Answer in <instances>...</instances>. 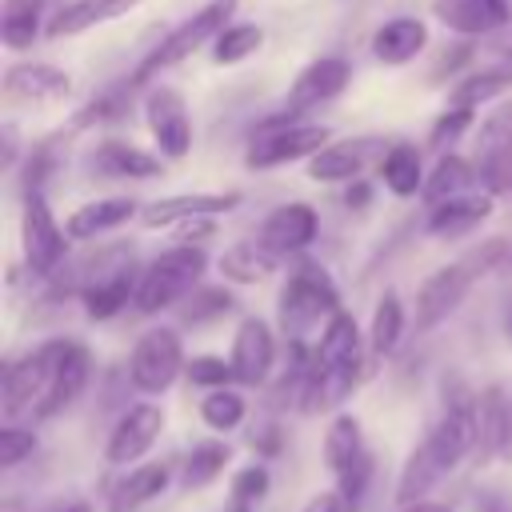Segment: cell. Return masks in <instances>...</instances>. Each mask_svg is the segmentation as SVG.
<instances>
[{
  "instance_id": "1",
  "label": "cell",
  "mask_w": 512,
  "mask_h": 512,
  "mask_svg": "<svg viewBox=\"0 0 512 512\" xmlns=\"http://www.w3.org/2000/svg\"><path fill=\"white\" fill-rule=\"evenodd\" d=\"M236 4L240 0H208V4H200L188 20H180L136 68H132V76H128V84L132 88H140V84H148L156 72H164V68H172V64H180V60H188L192 52H200L204 44H216V36L232 24V16H236Z\"/></svg>"
},
{
  "instance_id": "2",
  "label": "cell",
  "mask_w": 512,
  "mask_h": 512,
  "mask_svg": "<svg viewBox=\"0 0 512 512\" xmlns=\"http://www.w3.org/2000/svg\"><path fill=\"white\" fill-rule=\"evenodd\" d=\"M208 268V252L204 244H172L168 252H160L136 280V312L156 316L164 308H176L204 276Z\"/></svg>"
},
{
  "instance_id": "3",
  "label": "cell",
  "mask_w": 512,
  "mask_h": 512,
  "mask_svg": "<svg viewBox=\"0 0 512 512\" xmlns=\"http://www.w3.org/2000/svg\"><path fill=\"white\" fill-rule=\"evenodd\" d=\"M280 332L288 340H304L320 320H332L340 312V288L320 264H296L280 288Z\"/></svg>"
},
{
  "instance_id": "4",
  "label": "cell",
  "mask_w": 512,
  "mask_h": 512,
  "mask_svg": "<svg viewBox=\"0 0 512 512\" xmlns=\"http://www.w3.org/2000/svg\"><path fill=\"white\" fill-rule=\"evenodd\" d=\"M440 416L432 424V432L424 436L428 448L436 452L440 468L452 472L460 460H468L476 452V412H480V392H472L460 376H444L440 384Z\"/></svg>"
},
{
  "instance_id": "5",
  "label": "cell",
  "mask_w": 512,
  "mask_h": 512,
  "mask_svg": "<svg viewBox=\"0 0 512 512\" xmlns=\"http://www.w3.org/2000/svg\"><path fill=\"white\" fill-rule=\"evenodd\" d=\"M68 344H72V340H48V344L24 352L20 360H12V364L4 368V380H0V400H4V404H0V408H4L8 420L24 416V412H36V404H40V396L48 392V380H52L56 364L64 360Z\"/></svg>"
},
{
  "instance_id": "6",
  "label": "cell",
  "mask_w": 512,
  "mask_h": 512,
  "mask_svg": "<svg viewBox=\"0 0 512 512\" xmlns=\"http://www.w3.org/2000/svg\"><path fill=\"white\" fill-rule=\"evenodd\" d=\"M184 344L176 328H148L128 356V384L144 396H160L184 372Z\"/></svg>"
},
{
  "instance_id": "7",
  "label": "cell",
  "mask_w": 512,
  "mask_h": 512,
  "mask_svg": "<svg viewBox=\"0 0 512 512\" xmlns=\"http://www.w3.org/2000/svg\"><path fill=\"white\" fill-rule=\"evenodd\" d=\"M20 244H24V260L36 276H52L68 256V232L56 220V212L48 208L44 192H24Z\"/></svg>"
},
{
  "instance_id": "8",
  "label": "cell",
  "mask_w": 512,
  "mask_h": 512,
  "mask_svg": "<svg viewBox=\"0 0 512 512\" xmlns=\"http://www.w3.org/2000/svg\"><path fill=\"white\" fill-rule=\"evenodd\" d=\"M476 172L480 188L500 196L512 192V100H500L476 124Z\"/></svg>"
},
{
  "instance_id": "9",
  "label": "cell",
  "mask_w": 512,
  "mask_h": 512,
  "mask_svg": "<svg viewBox=\"0 0 512 512\" xmlns=\"http://www.w3.org/2000/svg\"><path fill=\"white\" fill-rule=\"evenodd\" d=\"M328 140H332V128L328 124H304V120H296V124H284V128H264V132H252L248 152H244V164L256 168V172L280 168V164L316 156Z\"/></svg>"
},
{
  "instance_id": "10",
  "label": "cell",
  "mask_w": 512,
  "mask_h": 512,
  "mask_svg": "<svg viewBox=\"0 0 512 512\" xmlns=\"http://www.w3.org/2000/svg\"><path fill=\"white\" fill-rule=\"evenodd\" d=\"M476 280H480V276L468 268L464 256L452 260V264H444V268H436V272L420 284V292H416V332L424 336V332L440 328V324L464 304V296L472 292Z\"/></svg>"
},
{
  "instance_id": "11",
  "label": "cell",
  "mask_w": 512,
  "mask_h": 512,
  "mask_svg": "<svg viewBox=\"0 0 512 512\" xmlns=\"http://www.w3.org/2000/svg\"><path fill=\"white\" fill-rule=\"evenodd\" d=\"M144 120L148 132L156 140V156L164 160H184L192 152V120H188V104L172 84H156L144 96Z\"/></svg>"
},
{
  "instance_id": "12",
  "label": "cell",
  "mask_w": 512,
  "mask_h": 512,
  "mask_svg": "<svg viewBox=\"0 0 512 512\" xmlns=\"http://www.w3.org/2000/svg\"><path fill=\"white\" fill-rule=\"evenodd\" d=\"M164 432V408L152 404V400H140V404H128L120 412V420L112 424L108 432V444H104V460L112 468H128L136 460H144L152 452V444L160 440Z\"/></svg>"
},
{
  "instance_id": "13",
  "label": "cell",
  "mask_w": 512,
  "mask_h": 512,
  "mask_svg": "<svg viewBox=\"0 0 512 512\" xmlns=\"http://www.w3.org/2000/svg\"><path fill=\"white\" fill-rule=\"evenodd\" d=\"M352 80V64L344 56H316L312 64H304L284 96V112L292 116H304L328 100H336Z\"/></svg>"
},
{
  "instance_id": "14",
  "label": "cell",
  "mask_w": 512,
  "mask_h": 512,
  "mask_svg": "<svg viewBox=\"0 0 512 512\" xmlns=\"http://www.w3.org/2000/svg\"><path fill=\"white\" fill-rule=\"evenodd\" d=\"M68 92H72V76L44 60H20L4 72V104H12V108L56 104Z\"/></svg>"
},
{
  "instance_id": "15",
  "label": "cell",
  "mask_w": 512,
  "mask_h": 512,
  "mask_svg": "<svg viewBox=\"0 0 512 512\" xmlns=\"http://www.w3.org/2000/svg\"><path fill=\"white\" fill-rule=\"evenodd\" d=\"M232 372H236V384L244 388H256L272 376L276 368V336L268 328V320L260 316H244L236 324V336H232Z\"/></svg>"
},
{
  "instance_id": "16",
  "label": "cell",
  "mask_w": 512,
  "mask_h": 512,
  "mask_svg": "<svg viewBox=\"0 0 512 512\" xmlns=\"http://www.w3.org/2000/svg\"><path fill=\"white\" fill-rule=\"evenodd\" d=\"M512 456V400L504 384H488L480 392V412H476V468Z\"/></svg>"
},
{
  "instance_id": "17",
  "label": "cell",
  "mask_w": 512,
  "mask_h": 512,
  "mask_svg": "<svg viewBox=\"0 0 512 512\" xmlns=\"http://www.w3.org/2000/svg\"><path fill=\"white\" fill-rule=\"evenodd\" d=\"M240 192H176V196H160L152 200L140 220L144 228H176L184 220H204V216H224L232 208H240Z\"/></svg>"
},
{
  "instance_id": "18",
  "label": "cell",
  "mask_w": 512,
  "mask_h": 512,
  "mask_svg": "<svg viewBox=\"0 0 512 512\" xmlns=\"http://www.w3.org/2000/svg\"><path fill=\"white\" fill-rule=\"evenodd\" d=\"M316 232H320L316 208L304 204V200H292V204H280V208H272V212L264 216L256 240H260L264 248H272V252L284 260V256L304 252V248L316 240Z\"/></svg>"
},
{
  "instance_id": "19",
  "label": "cell",
  "mask_w": 512,
  "mask_h": 512,
  "mask_svg": "<svg viewBox=\"0 0 512 512\" xmlns=\"http://www.w3.org/2000/svg\"><path fill=\"white\" fill-rule=\"evenodd\" d=\"M432 16L448 32L476 40L512 24V0H432Z\"/></svg>"
},
{
  "instance_id": "20",
  "label": "cell",
  "mask_w": 512,
  "mask_h": 512,
  "mask_svg": "<svg viewBox=\"0 0 512 512\" xmlns=\"http://www.w3.org/2000/svg\"><path fill=\"white\" fill-rule=\"evenodd\" d=\"M84 164L96 180H152L164 172V156H152V152H144L128 140H116V136L92 144Z\"/></svg>"
},
{
  "instance_id": "21",
  "label": "cell",
  "mask_w": 512,
  "mask_h": 512,
  "mask_svg": "<svg viewBox=\"0 0 512 512\" xmlns=\"http://www.w3.org/2000/svg\"><path fill=\"white\" fill-rule=\"evenodd\" d=\"M88 376H92V356H88V348L84 344H68V352H64V360L56 364V372H52V380H48V392L40 396V404H36V412H32V420H52V416H60L64 408H72L76 404V396L84 392V384H88Z\"/></svg>"
},
{
  "instance_id": "22",
  "label": "cell",
  "mask_w": 512,
  "mask_h": 512,
  "mask_svg": "<svg viewBox=\"0 0 512 512\" xmlns=\"http://www.w3.org/2000/svg\"><path fill=\"white\" fill-rule=\"evenodd\" d=\"M488 216H492V192H464V196H456V200L432 204L424 228H428V236H436V240H464V236H472Z\"/></svg>"
},
{
  "instance_id": "23",
  "label": "cell",
  "mask_w": 512,
  "mask_h": 512,
  "mask_svg": "<svg viewBox=\"0 0 512 512\" xmlns=\"http://www.w3.org/2000/svg\"><path fill=\"white\" fill-rule=\"evenodd\" d=\"M376 152V140H328L316 156H308V176L316 184H344L356 180Z\"/></svg>"
},
{
  "instance_id": "24",
  "label": "cell",
  "mask_w": 512,
  "mask_h": 512,
  "mask_svg": "<svg viewBox=\"0 0 512 512\" xmlns=\"http://www.w3.org/2000/svg\"><path fill=\"white\" fill-rule=\"evenodd\" d=\"M136 4H144V0H68L56 16H48V36L52 40H72L80 32H92L100 24H112V20L128 16Z\"/></svg>"
},
{
  "instance_id": "25",
  "label": "cell",
  "mask_w": 512,
  "mask_h": 512,
  "mask_svg": "<svg viewBox=\"0 0 512 512\" xmlns=\"http://www.w3.org/2000/svg\"><path fill=\"white\" fill-rule=\"evenodd\" d=\"M428 48V24L420 16H392L372 32V56L388 68L416 60Z\"/></svg>"
},
{
  "instance_id": "26",
  "label": "cell",
  "mask_w": 512,
  "mask_h": 512,
  "mask_svg": "<svg viewBox=\"0 0 512 512\" xmlns=\"http://www.w3.org/2000/svg\"><path fill=\"white\" fill-rule=\"evenodd\" d=\"M508 88H512V56H508V52H496L492 64L456 76V84L448 88V104H452V108H472V112H476L480 104L496 100V96L508 92Z\"/></svg>"
},
{
  "instance_id": "27",
  "label": "cell",
  "mask_w": 512,
  "mask_h": 512,
  "mask_svg": "<svg viewBox=\"0 0 512 512\" xmlns=\"http://www.w3.org/2000/svg\"><path fill=\"white\" fill-rule=\"evenodd\" d=\"M136 216V200L128 196H104V200H88L80 208H72V216L64 220L68 240H100L108 232H116L120 224H128Z\"/></svg>"
},
{
  "instance_id": "28",
  "label": "cell",
  "mask_w": 512,
  "mask_h": 512,
  "mask_svg": "<svg viewBox=\"0 0 512 512\" xmlns=\"http://www.w3.org/2000/svg\"><path fill=\"white\" fill-rule=\"evenodd\" d=\"M360 348H364L360 324L352 320V312L340 308L332 320H324L320 340L312 348V364L316 368H360Z\"/></svg>"
},
{
  "instance_id": "29",
  "label": "cell",
  "mask_w": 512,
  "mask_h": 512,
  "mask_svg": "<svg viewBox=\"0 0 512 512\" xmlns=\"http://www.w3.org/2000/svg\"><path fill=\"white\" fill-rule=\"evenodd\" d=\"M172 480V464L168 460H152V464H136L128 468L112 492H108V512H136L144 504H152Z\"/></svg>"
},
{
  "instance_id": "30",
  "label": "cell",
  "mask_w": 512,
  "mask_h": 512,
  "mask_svg": "<svg viewBox=\"0 0 512 512\" xmlns=\"http://www.w3.org/2000/svg\"><path fill=\"white\" fill-rule=\"evenodd\" d=\"M480 188V172H476V160L468 156H456V152H440V160L432 164L428 180H424V200L428 208L432 204H444V200H456L464 192H476Z\"/></svg>"
},
{
  "instance_id": "31",
  "label": "cell",
  "mask_w": 512,
  "mask_h": 512,
  "mask_svg": "<svg viewBox=\"0 0 512 512\" xmlns=\"http://www.w3.org/2000/svg\"><path fill=\"white\" fill-rule=\"evenodd\" d=\"M276 264H280V256L272 248H264L260 240H240V244L224 248V256H220V272L232 284H260L276 272Z\"/></svg>"
},
{
  "instance_id": "32",
  "label": "cell",
  "mask_w": 512,
  "mask_h": 512,
  "mask_svg": "<svg viewBox=\"0 0 512 512\" xmlns=\"http://www.w3.org/2000/svg\"><path fill=\"white\" fill-rule=\"evenodd\" d=\"M440 476H448V472L440 468V460H436V452L428 448V440H420V444L408 452L404 468H400V480H396V508L424 500V496L436 488Z\"/></svg>"
},
{
  "instance_id": "33",
  "label": "cell",
  "mask_w": 512,
  "mask_h": 512,
  "mask_svg": "<svg viewBox=\"0 0 512 512\" xmlns=\"http://www.w3.org/2000/svg\"><path fill=\"white\" fill-rule=\"evenodd\" d=\"M380 180L392 196H416L424 192V160H420V148L416 144H392L384 156H380Z\"/></svg>"
},
{
  "instance_id": "34",
  "label": "cell",
  "mask_w": 512,
  "mask_h": 512,
  "mask_svg": "<svg viewBox=\"0 0 512 512\" xmlns=\"http://www.w3.org/2000/svg\"><path fill=\"white\" fill-rule=\"evenodd\" d=\"M364 452H368V448H364L360 420H356L352 412H336L332 424H328V432H324V464H328V472H332V476L348 472Z\"/></svg>"
},
{
  "instance_id": "35",
  "label": "cell",
  "mask_w": 512,
  "mask_h": 512,
  "mask_svg": "<svg viewBox=\"0 0 512 512\" xmlns=\"http://www.w3.org/2000/svg\"><path fill=\"white\" fill-rule=\"evenodd\" d=\"M44 28V0H4L0 4V40L12 52H28Z\"/></svg>"
},
{
  "instance_id": "36",
  "label": "cell",
  "mask_w": 512,
  "mask_h": 512,
  "mask_svg": "<svg viewBox=\"0 0 512 512\" xmlns=\"http://www.w3.org/2000/svg\"><path fill=\"white\" fill-rule=\"evenodd\" d=\"M404 328H408V312H404L400 292H384L372 308V320H368V348L376 356H392L404 340Z\"/></svg>"
},
{
  "instance_id": "37",
  "label": "cell",
  "mask_w": 512,
  "mask_h": 512,
  "mask_svg": "<svg viewBox=\"0 0 512 512\" xmlns=\"http://www.w3.org/2000/svg\"><path fill=\"white\" fill-rule=\"evenodd\" d=\"M136 272H120V276H108V280H96L92 288L80 292L84 300V316L88 320H112L124 304L136 300Z\"/></svg>"
},
{
  "instance_id": "38",
  "label": "cell",
  "mask_w": 512,
  "mask_h": 512,
  "mask_svg": "<svg viewBox=\"0 0 512 512\" xmlns=\"http://www.w3.org/2000/svg\"><path fill=\"white\" fill-rule=\"evenodd\" d=\"M228 460H232V448L224 440H200V444H192L188 456H184V464H180L184 488H208L212 480L224 476Z\"/></svg>"
},
{
  "instance_id": "39",
  "label": "cell",
  "mask_w": 512,
  "mask_h": 512,
  "mask_svg": "<svg viewBox=\"0 0 512 512\" xmlns=\"http://www.w3.org/2000/svg\"><path fill=\"white\" fill-rule=\"evenodd\" d=\"M248 416V400L236 392V388H208V396L200 400V420L212 428V432H232L240 428Z\"/></svg>"
},
{
  "instance_id": "40",
  "label": "cell",
  "mask_w": 512,
  "mask_h": 512,
  "mask_svg": "<svg viewBox=\"0 0 512 512\" xmlns=\"http://www.w3.org/2000/svg\"><path fill=\"white\" fill-rule=\"evenodd\" d=\"M260 44H264V28L260 24H228L212 44V60L216 64H240L252 52H260Z\"/></svg>"
},
{
  "instance_id": "41",
  "label": "cell",
  "mask_w": 512,
  "mask_h": 512,
  "mask_svg": "<svg viewBox=\"0 0 512 512\" xmlns=\"http://www.w3.org/2000/svg\"><path fill=\"white\" fill-rule=\"evenodd\" d=\"M232 308H236V300H232L228 288H200V284H196V288L184 296L180 316H184V324H208V320L228 316Z\"/></svg>"
},
{
  "instance_id": "42",
  "label": "cell",
  "mask_w": 512,
  "mask_h": 512,
  "mask_svg": "<svg viewBox=\"0 0 512 512\" xmlns=\"http://www.w3.org/2000/svg\"><path fill=\"white\" fill-rule=\"evenodd\" d=\"M468 128H472V108H452V104H448V108L432 120V128H428V148L444 152V148L456 144Z\"/></svg>"
},
{
  "instance_id": "43",
  "label": "cell",
  "mask_w": 512,
  "mask_h": 512,
  "mask_svg": "<svg viewBox=\"0 0 512 512\" xmlns=\"http://www.w3.org/2000/svg\"><path fill=\"white\" fill-rule=\"evenodd\" d=\"M32 452H36V432L8 420V424L0 428V468L12 472V468H20Z\"/></svg>"
},
{
  "instance_id": "44",
  "label": "cell",
  "mask_w": 512,
  "mask_h": 512,
  "mask_svg": "<svg viewBox=\"0 0 512 512\" xmlns=\"http://www.w3.org/2000/svg\"><path fill=\"white\" fill-rule=\"evenodd\" d=\"M368 484H372V452H364L348 472H340V476H336V492H340V500H344V508H348V512H356V508L364 504Z\"/></svg>"
},
{
  "instance_id": "45",
  "label": "cell",
  "mask_w": 512,
  "mask_h": 512,
  "mask_svg": "<svg viewBox=\"0 0 512 512\" xmlns=\"http://www.w3.org/2000/svg\"><path fill=\"white\" fill-rule=\"evenodd\" d=\"M268 488H272V472L264 468V464H248V468H240L236 476H232V504H260L264 496H268Z\"/></svg>"
},
{
  "instance_id": "46",
  "label": "cell",
  "mask_w": 512,
  "mask_h": 512,
  "mask_svg": "<svg viewBox=\"0 0 512 512\" xmlns=\"http://www.w3.org/2000/svg\"><path fill=\"white\" fill-rule=\"evenodd\" d=\"M184 376L192 384H200V388H224L228 380H236L232 360H224V356H192L184 364Z\"/></svg>"
},
{
  "instance_id": "47",
  "label": "cell",
  "mask_w": 512,
  "mask_h": 512,
  "mask_svg": "<svg viewBox=\"0 0 512 512\" xmlns=\"http://www.w3.org/2000/svg\"><path fill=\"white\" fill-rule=\"evenodd\" d=\"M476 512H512V496L504 488L488 484V488L476 492Z\"/></svg>"
},
{
  "instance_id": "48",
  "label": "cell",
  "mask_w": 512,
  "mask_h": 512,
  "mask_svg": "<svg viewBox=\"0 0 512 512\" xmlns=\"http://www.w3.org/2000/svg\"><path fill=\"white\" fill-rule=\"evenodd\" d=\"M300 512H348V508H344L340 492H316Z\"/></svg>"
},
{
  "instance_id": "49",
  "label": "cell",
  "mask_w": 512,
  "mask_h": 512,
  "mask_svg": "<svg viewBox=\"0 0 512 512\" xmlns=\"http://www.w3.org/2000/svg\"><path fill=\"white\" fill-rule=\"evenodd\" d=\"M368 196H372V188L356 176V180H348V192H344V200H348V208H364L368 204Z\"/></svg>"
},
{
  "instance_id": "50",
  "label": "cell",
  "mask_w": 512,
  "mask_h": 512,
  "mask_svg": "<svg viewBox=\"0 0 512 512\" xmlns=\"http://www.w3.org/2000/svg\"><path fill=\"white\" fill-rule=\"evenodd\" d=\"M16 156H20L16 128H12V124H4V168H16Z\"/></svg>"
},
{
  "instance_id": "51",
  "label": "cell",
  "mask_w": 512,
  "mask_h": 512,
  "mask_svg": "<svg viewBox=\"0 0 512 512\" xmlns=\"http://www.w3.org/2000/svg\"><path fill=\"white\" fill-rule=\"evenodd\" d=\"M400 512H452L448 504H432V500H416V504H404Z\"/></svg>"
},
{
  "instance_id": "52",
  "label": "cell",
  "mask_w": 512,
  "mask_h": 512,
  "mask_svg": "<svg viewBox=\"0 0 512 512\" xmlns=\"http://www.w3.org/2000/svg\"><path fill=\"white\" fill-rule=\"evenodd\" d=\"M56 512H92V504H84V500H76V504H64V508H56Z\"/></svg>"
},
{
  "instance_id": "53",
  "label": "cell",
  "mask_w": 512,
  "mask_h": 512,
  "mask_svg": "<svg viewBox=\"0 0 512 512\" xmlns=\"http://www.w3.org/2000/svg\"><path fill=\"white\" fill-rule=\"evenodd\" d=\"M496 52H508V56H512V40H504V44H500Z\"/></svg>"
},
{
  "instance_id": "54",
  "label": "cell",
  "mask_w": 512,
  "mask_h": 512,
  "mask_svg": "<svg viewBox=\"0 0 512 512\" xmlns=\"http://www.w3.org/2000/svg\"><path fill=\"white\" fill-rule=\"evenodd\" d=\"M228 512H252V508H248V504H232Z\"/></svg>"
},
{
  "instance_id": "55",
  "label": "cell",
  "mask_w": 512,
  "mask_h": 512,
  "mask_svg": "<svg viewBox=\"0 0 512 512\" xmlns=\"http://www.w3.org/2000/svg\"><path fill=\"white\" fill-rule=\"evenodd\" d=\"M508 340H512V316H508Z\"/></svg>"
}]
</instances>
